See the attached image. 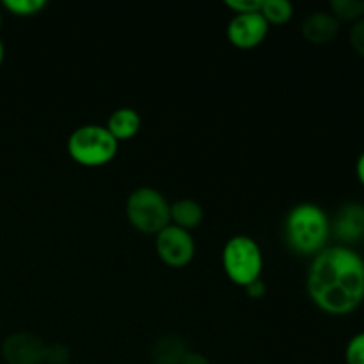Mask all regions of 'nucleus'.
I'll use <instances>...</instances> for the list:
<instances>
[{
  "mask_svg": "<svg viewBox=\"0 0 364 364\" xmlns=\"http://www.w3.org/2000/svg\"><path fill=\"white\" fill-rule=\"evenodd\" d=\"M127 217L135 230L156 237L171 224V203L156 188L139 187L128 196Z\"/></svg>",
  "mask_w": 364,
  "mask_h": 364,
  "instance_id": "20e7f679",
  "label": "nucleus"
},
{
  "mask_svg": "<svg viewBox=\"0 0 364 364\" xmlns=\"http://www.w3.org/2000/svg\"><path fill=\"white\" fill-rule=\"evenodd\" d=\"M331 233L341 242V245L355 244L364 238V205L361 203H345L338 210L331 223Z\"/></svg>",
  "mask_w": 364,
  "mask_h": 364,
  "instance_id": "1a4fd4ad",
  "label": "nucleus"
},
{
  "mask_svg": "<svg viewBox=\"0 0 364 364\" xmlns=\"http://www.w3.org/2000/svg\"><path fill=\"white\" fill-rule=\"evenodd\" d=\"M245 291H247L249 297L262 299L263 295H265L267 288H265V284H263L262 279H256L255 283H251V284H247V287H245Z\"/></svg>",
  "mask_w": 364,
  "mask_h": 364,
  "instance_id": "412c9836",
  "label": "nucleus"
},
{
  "mask_svg": "<svg viewBox=\"0 0 364 364\" xmlns=\"http://www.w3.org/2000/svg\"><path fill=\"white\" fill-rule=\"evenodd\" d=\"M70 359V350L63 345H52V347H46L45 352V363L48 364H64Z\"/></svg>",
  "mask_w": 364,
  "mask_h": 364,
  "instance_id": "aec40b11",
  "label": "nucleus"
},
{
  "mask_svg": "<svg viewBox=\"0 0 364 364\" xmlns=\"http://www.w3.org/2000/svg\"><path fill=\"white\" fill-rule=\"evenodd\" d=\"M203 208L194 199H178L171 205V220L181 230H194L203 223Z\"/></svg>",
  "mask_w": 364,
  "mask_h": 364,
  "instance_id": "ddd939ff",
  "label": "nucleus"
},
{
  "mask_svg": "<svg viewBox=\"0 0 364 364\" xmlns=\"http://www.w3.org/2000/svg\"><path fill=\"white\" fill-rule=\"evenodd\" d=\"M259 13L269 25H283L294 16V6L288 0H262Z\"/></svg>",
  "mask_w": 364,
  "mask_h": 364,
  "instance_id": "4468645a",
  "label": "nucleus"
},
{
  "mask_svg": "<svg viewBox=\"0 0 364 364\" xmlns=\"http://www.w3.org/2000/svg\"><path fill=\"white\" fill-rule=\"evenodd\" d=\"M155 249L159 258L166 265L180 269L188 265L196 255V242L192 238L191 231L181 230V228L169 224L156 235Z\"/></svg>",
  "mask_w": 364,
  "mask_h": 364,
  "instance_id": "423d86ee",
  "label": "nucleus"
},
{
  "mask_svg": "<svg viewBox=\"0 0 364 364\" xmlns=\"http://www.w3.org/2000/svg\"><path fill=\"white\" fill-rule=\"evenodd\" d=\"M348 39H350V46L354 48V52L364 59V18L352 25Z\"/></svg>",
  "mask_w": 364,
  "mask_h": 364,
  "instance_id": "6ab92c4d",
  "label": "nucleus"
},
{
  "mask_svg": "<svg viewBox=\"0 0 364 364\" xmlns=\"http://www.w3.org/2000/svg\"><path fill=\"white\" fill-rule=\"evenodd\" d=\"M105 128L117 142L128 141V139L135 137L139 134V130H141V116H139V112L135 109L121 107V109L114 110L110 114Z\"/></svg>",
  "mask_w": 364,
  "mask_h": 364,
  "instance_id": "9b49d317",
  "label": "nucleus"
},
{
  "mask_svg": "<svg viewBox=\"0 0 364 364\" xmlns=\"http://www.w3.org/2000/svg\"><path fill=\"white\" fill-rule=\"evenodd\" d=\"M45 352V341L31 333H14L2 343V358L7 364H41Z\"/></svg>",
  "mask_w": 364,
  "mask_h": 364,
  "instance_id": "6e6552de",
  "label": "nucleus"
},
{
  "mask_svg": "<svg viewBox=\"0 0 364 364\" xmlns=\"http://www.w3.org/2000/svg\"><path fill=\"white\" fill-rule=\"evenodd\" d=\"M4 9L14 16H34L46 7V0H4Z\"/></svg>",
  "mask_w": 364,
  "mask_h": 364,
  "instance_id": "dca6fc26",
  "label": "nucleus"
},
{
  "mask_svg": "<svg viewBox=\"0 0 364 364\" xmlns=\"http://www.w3.org/2000/svg\"><path fill=\"white\" fill-rule=\"evenodd\" d=\"M4 57H6V46H4L2 39H0V66H2L4 63Z\"/></svg>",
  "mask_w": 364,
  "mask_h": 364,
  "instance_id": "b1692460",
  "label": "nucleus"
},
{
  "mask_svg": "<svg viewBox=\"0 0 364 364\" xmlns=\"http://www.w3.org/2000/svg\"><path fill=\"white\" fill-rule=\"evenodd\" d=\"M188 354L187 343L181 338L167 334L153 347V364H181Z\"/></svg>",
  "mask_w": 364,
  "mask_h": 364,
  "instance_id": "f8f14e48",
  "label": "nucleus"
},
{
  "mask_svg": "<svg viewBox=\"0 0 364 364\" xmlns=\"http://www.w3.org/2000/svg\"><path fill=\"white\" fill-rule=\"evenodd\" d=\"M0 27H2V11H0Z\"/></svg>",
  "mask_w": 364,
  "mask_h": 364,
  "instance_id": "393cba45",
  "label": "nucleus"
},
{
  "mask_svg": "<svg viewBox=\"0 0 364 364\" xmlns=\"http://www.w3.org/2000/svg\"><path fill=\"white\" fill-rule=\"evenodd\" d=\"M181 364H210V361L203 354H194V352H188V354L185 355L183 361H181Z\"/></svg>",
  "mask_w": 364,
  "mask_h": 364,
  "instance_id": "4be33fe9",
  "label": "nucleus"
},
{
  "mask_svg": "<svg viewBox=\"0 0 364 364\" xmlns=\"http://www.w3.org/2000/svg\"><path fill=\"white\" fill-rule=\"evenodd\" d=\"M345 363L364 364V331L350 338L345 348Z\"/></svg>",
  "mask_w": 364,
  "mask_h": 364,
  "instance_id": "f3484780",
  "label": "nucleus"
},
{
  "mask_svg": "<svg viewBox=\"0 0 364 364\" xmlns=\"http://www.w3.org/2000/svg\"><path fill=\"white\" fill-rule=\"evenodd\" d=\"M287 244L291 251L304 256L318 255L327 247L331 237V219L326 210L313 203H301L288 212L284 220Z\"/></svg>",
  "mask_w": 364,
  "mask_h": 364,
  "instance_id": "f03ea898",
  "label": "nucleus"
},
{
  "mask_svg": "<svg viewBox=\"0 0 364 364\" xmlns=\"http://www.w3.org/2000/svg\"><path fill=\"white\" fill-rule=\"evenodd\" d=\"M355 174H358V180L359 183L364 187V151L359 155L358 162H355Z\"/></svg>",
  "mask_w": 364,
  "mask_h": 364,
  "instance_id": "5701e85b",
  "label": "nucleus"
},
{
  "mask_svg": "<svg viewBox=\"0 0 364 364\" xmlns=\"http://www.w3.org/2000/svg\"><path fill=\"white\" fill-rule=\"evenodd\" d=\"M119 142L102 124L78 127L68 139V153L84 167H102L112 162Z\"/></svg>",
  "mask_w": 364,
  "mask_h": 364,
  "instance_id": "7ed1b4c3",
  "label": "nucleus"
},
{
  "mask_svg": "<svg viewBox=\"0 0 364 364\" xmlns=\"http://www.w3.org/2000/svg\"><path fill=\"white\" fill-rule=\"evenodd\" d=\"M308 294L327 315L354 313L364 301V259L350 245H327L313 256Z\"/></svg>",
  "mask_w": 364,
  "mask_h": 364,
  "instance_id": "f257e3e1",
  "label": "nucleus"
},
{
  "mask_svg": "<svg viewBox=\"0 0 364 364\" xmlns=\"http://www.w3.org/2000/svg\"><path fill=\"white\" fill-rule=\"evenodd\" d=\"M340 32V21L331 11H315L302 21V36L311 45H327Z\"/></svg>",
  "mask_w": 364,
  "mask_h": 364,
  "instance_id": "9d476101",
  "label": "nucleus"
},
{
  "mask_svg": "<svg viewBox=\"0 0 364 364\" xmlns=\"http://www.w3.org/2000/svg\"><path fill=\"white\" fill-rule=\"evenodd\" d=\"M223 265L226 276L235 284L245 288L255 283L263 270V255L258 242L247 235L230 238L223 249Z\"/></svg>",
  "mask_w": 364,
  "mask_h": 364,
  "instance_id": "39448f33",
  "label": "nucleus"
},
{
  "mask_svg": "<svg viewBox=\"0 0 364 364\" xmlns=\"http://www.w3.org/2000/svg\"><path fill=\"white\" fill-rule=\"evenodd\" d=\"M226 7L235 11V14L259 13L262 11V0H226Z\"/></svg>",
  "mask_w": 364,
  "mask_h": 364,
  "instance_id": "a211bd4d",
  "label": "nucleus"
},
{
  "mask_svg": "<svg viewBox=\"0 0 364 364\" xmlns=\"http://www.w3.org/2000/svg\"><path fill=\"white\" fill-rule=\"evenodd\" d=\"M331 13L338 21H358L364 18V0H333Z\"/></svg>",
  "mask_w": 364,
  "mask_h": 364,
  "instance_id": "2eb2a0df",
  "label": "nucleus"
},
{
  "mask_svg": "<svg viewBox=\"0 0 364 364\" xmlns=\"http://www.w3.org/2000/svg\"><path fill=\"white\" fill-rule=\"evenodd\" d=\"M228 39L233 46L242 50H251L262 45L269 34V23L262 13L235 14L228 23Z\"/></svg>",
  "mask_w": 364,
  "mask_h": 364,
  "instance_id": "0eeeda50",
  "label": "nucleus"
}]
</instances>
